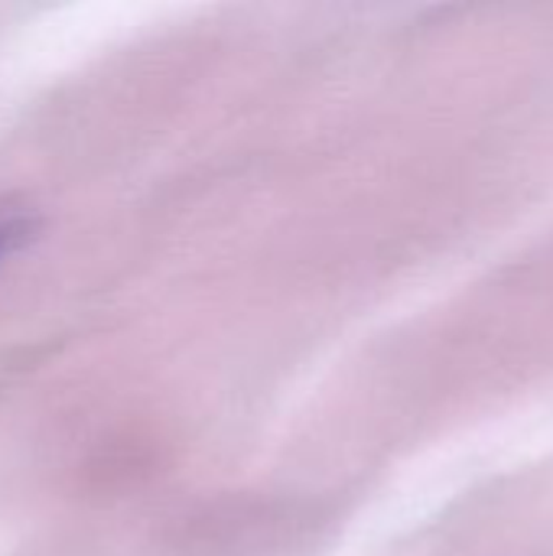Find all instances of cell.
Wrapping results in <instances>:
<instances>
[{
	"label": "cell",
	"instance_id": "obj_1",
	"mask_svg": "<svg viewBox=\"0 0 553 556\" xmlns=\"http://www.w3.org/2000/svg\"><path fill=\"white\" fill-rule=\"evenodd\" d=\"M33 235V215L23 205L0 202V267L10 254H16Z\"/></svg>",
	"mask_w": 553,
	"mask_h": 556
}]
</instances>
